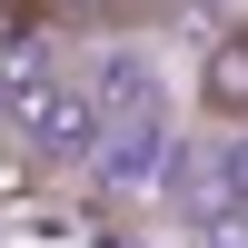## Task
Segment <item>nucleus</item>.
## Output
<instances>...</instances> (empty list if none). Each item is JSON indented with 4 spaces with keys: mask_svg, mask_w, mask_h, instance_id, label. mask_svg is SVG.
<instances>
[{
    "mask_svg": "<svg viewBox=\"0 0 248 248\" xmlns=\"http://www.w3.org/2000/svg\"><path fill=\"white\" fill-rule=\"evenodd\" d=\"M10 119H20V139H40L50 159H79V149L99 139V99L79 90V79H20Z\"/></svg>",
    "mask_w": 248,
    "mask_h": 248,
    "instance_id": "nucleus-1",
    "label": "nucleus"
},
{
    "mask_svg": "<svg viewBox=\"0 0 248 248\" xmlns=\"http://www.w3.org/2000/svg\"><path fill=\"white\" fill-rule=\"evenodd\" d=\"M199 99H209L218 119H238V109H248V50H238V40H218V50H209V70H199Z\"/></svg>",
    "mask_w": 248,
    "mask_h": 248,
    "instance_id": "nucleus-2",
    "label": "nucleus"
}]
</instances>
